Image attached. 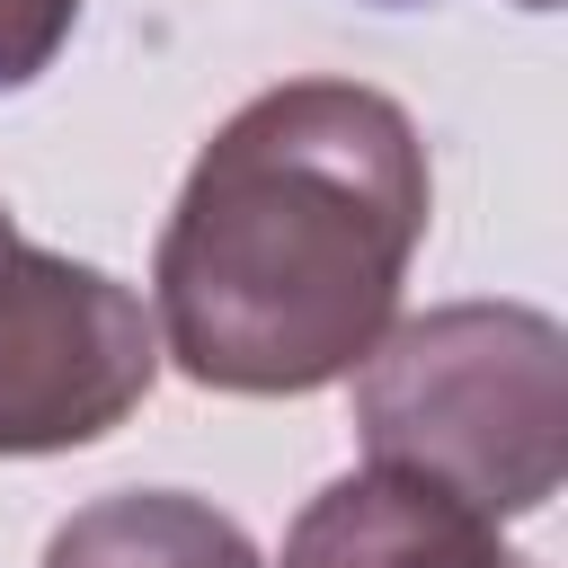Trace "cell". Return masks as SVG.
Instances as JSON below:
<instances>
[{
    "instance_id": "obj_1",
    "label": "cell",
    "mask_w": 568,
    "mask_h": 568,
    "mask_svg": "<svg viewBox=\"0 0 568 568\" xmlns=\"http://www.w3.org/2000/svg\"><path fill=\"white\" fill-rule=\"evenodd\" d=\"M426 142L364 80L257 89L186 169L151 257L160 346L195 390L302 399L399 320L426 240Z\"/></svg>"
},
{
    "instance_id": "obj_2",
    "label": "cell",
    "mask_w": 568,
    "mask_h": 568,
    "mask_svg": "<svg viewBox=\"0 0 568 568\" xmlns=\"http://www.w3.org/2000/svg\"><path fill=\"white\" fill-rule=\"evenodd\" d=\"M364 470L417 479L488 524L541 515L568 470V337L532 302H444L355 364Z\"/></svg>"
},
{
    "instance_id": "obj_3",
    "label": "cell",
    "mask_w": 568,
    "mask_h": 568,
    "mask_svg": "<svg viewBox=\"0 0 568 568\" xmlns=\"http://www.w3.org/2000/svg\"><path fill=\"white\" fill-rule=\"evenodd\" d=\"M160 373V328L133 284L18 240L0 204V462L115 435Z\"/></svg>"
},
{
    "instance_id": "obj_4",
    "label": "cell",
    "mask_w": 568,
    "mask_h": 568,
    "mask_svg": "<svg viewBox=\"0 0 568 568\" xmlns=\"http://www.w3.org/2000/svg\"><path fill=\"white\" fill-rule=\"evenodd\" d=\"M284 568H541V559H524L515 541H497L488 515H470L417 479L346 470L293 515Z\"/></svg>"
},
{
    "instance_id": "obj_5",
    "label": "cell",
    "mask_w": 568,
    "mask_h": 568,
    "mask_svg": "<svg viewBox=\"0 0 568 568\" xmlns=\"http://www.w3.org/2000/svg\"><path fill=\"white\" fill-rule=\"evenodd\" d=\"M44 568H266L257 541L186 488H115L53 524Z\"/></svg>"
},
{
    "instance_id": "obj_6",
    "label": "cell",
    "mask_w": 568,
    "mask_h": 568,
    "mask_svg": "<svg viewBox=\"0 0 568 568\" xmlns=\"http://www.w3.org/2000/svg\"><path fill=\"white\" fill-rule=\"evenodd\" d=\"M80 0H0V89H27L53 71V53L71 44Z\"/></svg>"
},
{
    "instance_id": "obj_7",
    "label": "cell",
    "mask_w": 568,
    "mask_h": 568,
    "mask_svg": "<svg viewBox=\"0 0 568 568\" xmlns=\"http://www.w3.org/2000/svg\"><path fill=\"white\" fill-rule=\"evenodd\" d=\"M390 9H399V0H390Z\"/></svg>"
}]
</instances>
